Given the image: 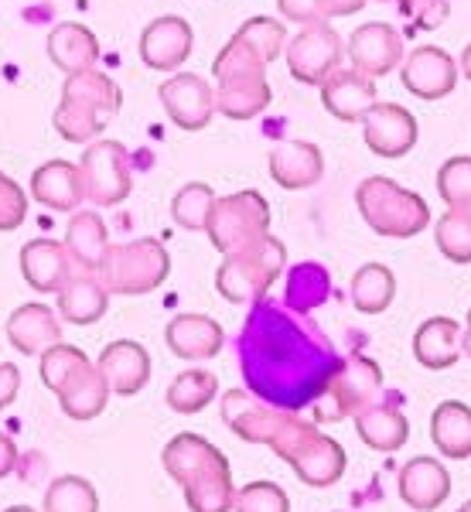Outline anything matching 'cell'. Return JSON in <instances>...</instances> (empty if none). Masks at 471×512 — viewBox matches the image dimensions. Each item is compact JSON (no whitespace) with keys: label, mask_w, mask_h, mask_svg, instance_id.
Segmentation results:
<instances>
[{"label":"cell","mask_w":471,"mask_h":512,"mask_svg":"<svg viewBox=\"0 0 471 512\" xmlns=\"http://www.w3.org/2000/svg\"><path fill=\"white\" fill-rule=\"evenodd\" d=\"M65 250H69L72 263L79 270H89L96 274L99 263L106 256V246H110V236H106V222L96 216V212H76L65 226Z\"/></svg>","instance_id":"f546056e"},{"label":"cell","mask_w":471,"mask_h":512,"mask_svg":"<svg viewBox=\"0 0 471 512\" xmlns=\"http://www.w3.org/2000/svg\"><path fill=\"white\" fill-rule=\"evenodd\" d=\"M161 465L185 489L192 512H229L236 502L233 472L216 444L198 434H178L161 451Z\"/></svg>","instance_id":"3957f363"},{"label":"cell","mask_w":471,"mask_h":512,"mask_svg":"<svg viewBox=\"0 0 471 512\" xmlns=\"http://www.w3.org/2000/svg\"><path fill=\"white\" fill-rule=\"evenodd\" d=\"M31 198L52 212H76L79 202L86 198L79 164L62 161V158L41 164L35 175H31Z\"/></svg>","instance_id":"484cf974"},{"label":"cell","mask_w":471,"mask_h":512,"mask_svg":"<svg viewBox=\"0 0 471 512\" xmlns=\"http://www.w3.org/2000/svg\"><path fill=\"white\" fill-rule=\"evenodd\" d=\"M7 338L21 355H41L52 345L62 342V325L59 311H52L48 304H21L11 318H7Z\"/></svg>","instance_id":"cb8c5ba5"},{"label":"cell","mask_w":471,"mask_h":512,"mask_svg":"<svg viewBox=\"0 0 471 512\" xmlns=\"http://www.w3.org/2000/svg\"><path fill=\"white\" fill-rule=\"evenodd\" d=\"M99 373L110 383V393L117 396H134L147 386L151 379V355L140 342H130V338H120V342H110L103 352H99Z\"/></svg>","instance_id":"ffe728a7"},{"label":"cell","mask_w":471,"mask_h":512,"mask_svg":"<svg viewBox=\"0 0 471 512\" xmlns=\"http://www.w3.org/2000/svg\"><path fill=\"white\" fill-rule=\"evenodd\" d=\"M284 267H287L284 243L274 236H263L260 243L246 246V250L222 260V267L216 270V291L229 304H256L277 284Z\"/></svg>","instance_id":"9c48e42d"},{"label":"cell","mask_w":471,"mask_h":512,"mask_svg":"<svg viewBox=\"0 0 471 512\" xmlns=\"http://www.w3.org/2000/svg\"><path fill=\"white\" fill-rule=\"evenodd\" d=\"M161 106L181 130H205L216 117V89L195 72H178L157 89Z\"/></svg>","instance_id":"5bb4252c"},{"label":"cell","mask_w":471,"mask_h":512,"mask_svg":"<svg viewBox=\"0 0 471 512\" xmlns=\"http://www.w3.org/2000/svg\"><path fill=\"white\" fill-rule=\"evenodd\" d=\"M413 355L424 369H451L461 355V325L454 318H427L413 335Z\"/></svg>","instance_id":"f1b7e54d"},{"label":"cell","mask_w":471,"mask_h":512,"mask_svg":"<svg viewBox=\"0 0 471 512\" xmlns=\"http://www.w3.org/2000/svg\"><path fill=\"white\" fill-rule=\"evenodd\" d=\"M99 280L110 294H151L168 280L171 256L164 250L161 239L144 236L134 243L106 246V256L99 263Z\"/></svg>","instance_id":"ba28073f"},{"label":"cell","mask_w":471,"mask_h":512,"mask_svg":"<svg viewBox=\"0 0 471 512\" xmlns=\"http://www.w3.org/2000/svg\"><path fill=\"white\" fill-rule=\"evenodd\" d=\"M321 103H325V110L342 123L362 120L379 103L376 79L362 76V72H355V69H338L335 76L325 79V86H321Z\"/></svg>","instance_id":"7402d4cb"},{"label":"cell","mask_w":471,"mask_h":512,"mask_svg":"<svg viewBox=\"0 0 471 512\" xmlns=\"http://www.w3.org/2000/svg\"><path fill=\"white\" fill-rule=\"evenodd\" d=\"M18 468V448H14V441L0 431V478H7Z\"/></svg>","instance_id":"7dc6e473"},{"label":"cell","mask_w":471,"mask_h":512,"mask_svg":"<svg viewBox=\"0 0 471 512\" xmlns=\"http://www.w3.org/2000/svg\"><path fill=\"white\" fill-rule=\"evenodd\" d=\"M342 59H345L342 35L328 21L304 24L287 41V69L304 86H325V79H332L342 69Z\"/></svg>","instance_id":"4fadbf2b"},{"label":"cell","mask_w":471,"mask_h":512,"mask_svg":"<svg viewBox=\"0 0 471 512\" xmlns=\"http://www.w3.org/2000/svg\"><path fill=\"white\" fill-rule=\"evenodd\" d=\"M277 7L287 21H297V24H318L321 21L318 0H277Z\"/></svg>","instance_id":"ee69618b"},{"label":"cell","mask_w":471,"mask_h":512,"mask_svg":"<svg viewBox=\"0 0 471 512\" xmlns=\"http://www.w3.org/2000/svg\"><path fill=\"white\" fill-rule=\"evenodd\" d=\"M21 390V369L11 362H0V414L14 403V396Z\"/></svg>","instance_id":"f6af8a7d"},{"label":"cell","mask_w":471,"mask_h":512,"mask_svg":"<svg viewBox=\"0 0 471 512\" xmlns=\"http://www.w3.org/2000/svg\"><path fill=\"white\" fill-rule=\"evenodd\" d=\"M362 134H366V147L376 158H403V154L413 151L420 130L407 106L376 103L373 110L362 117Z\"/></svg>","instance_id":"2e32d148"},{"label":"cell","mask_w":471,"mask_h":512,"mask_svg":"<svg viewBox=\"0 0 471 512\" xmlns=\"http://www.w3.org/2000/svg\"><path fill=\"white\" fill-rule=\"evenodd\" d=\"M236 512H291V499L274 482H250L236 492Z\"/></svg>","instance_id":"60d3db41"},{"label":"cell","mask_w":471,"mask_h":512,"mask_svg":"<svg viewBox=\"0 0 471 512\" xmlns=\"http://www.w3.org/2000/svg\"><path fill=\"white\" fill-rule=\"evenodd\" d=\"M437 192L448 202V209H468L471 212V158H451L437 171Z\"/></svg>","instance_id":"f35d334b"},{"label":"cell","mask_w":471,"mask_h":512,"mask_svg":"<svg viewBox=\"0 0 471 512\" xmlns=\"http://www.w3.org/2000/svg\"><path fill=\"white\" fill-rule=\"evenodd\" d=\"M41 383L59 396V407L65 417L72 420H93L106 410L110 400V383L99 373V366L89 362V355L76 349V345H52L48 352H41Z\"/></svg>","instance_id":"277c9868"},{"label":"cell","mask_w":471,"mask_h":512,"mask_svg":"<svg viewBox=\"0 0 471 512\" xmlns=\"http://www.w3.org/2000/svg\"><path fill=\"white\" fill-rule=\"evenodd\" d=\"M400 76L403 86L417 99H444L458 86V65H454V59L444 48L420 45L400 65Z\"/></svg>","instance_id":"ac0fdd59"},{"label":"cell","mask_w":471,"mask_h":512,"mask_svg":"<svg viewBox=\"0 0 471 512\" xmlns=\"http://www.w3.org/2000/svg\"><path fill=\"white\" fill-rule=\"evenodd\" d=\"M222 420L236 437L250 444H267L277 458L294 468V475L311 489H328L345 475V448L335 437L321 434L314 420H301L294 410H280L256 400L253 393H222Z\"/></svg>","instance_id":"7a4b0ae2"},{"label":"cell","mask_w":471,"mask_h":512,"mask_svg":"<svg viewBox=\"0 0 471 512\" xmlns=\"http://www.w3.org/2000/svg\"><path fill=\"white\" fill-rule=\"evenodd\" d=\"M82 192L96 205H120L127 202L134 188V171H130V154L120 140H93L79 158Z\"/></svg>","instance_id":"7c38bea8"},{"label":"cell","mask_w":471,"mask_h":512,"mask_svg":"<svg viewBox=\"0 0 471 512\" xmlns=\"http://www.w3.org/2000/svg\"><path fill=\"white\" fill-rule=\"evenodd\" d=\"M362 4H366V0H318V14H321V21L349 18V14L362 11Z\"/></svg>","instance_id":"bcb514c9"},{"label":"cell","mask_w":471,"mask_h":512,"mask_svg":"<svg viewBox=\"0 0 471 512\" xmlns=\"http://www.w3.org/2000/svg\"><path fill=\"white\" fill-rule=\"evenodd\" d=\"M345 55H349L352 69L362 72V76H390L396 65H403V38L386 21H369L349 35Z\"/></svg>","instance_id":"9a60e30c"},{"label":"cell","mask_w":471,"mask_h":512,"mask_svg":"<svg viewBox=\"0 0 471 512\" xmlns=\"http://www.w3.org/2000/svg\"><path fill=\"white\" fill-rule=\"evenodd\" d=\"M321 175H325V158L308 140H287L270 151V178L287 192L318 185Z\"/></svg>","instance_id":"d4e9b609"},{"label":"cell","mask_w":471,"mask_h":512,"mask_svg":"<svg viewBox=\"0 0 471 512\" xmlns=\"http://www.w3.org/2000/svg\"><path fill=\"white\" fill-rule=\"evenodd\" d=\"M451 495V472L437 458H413L400 468V499L417 512H434Z\"/></svg>","instance_id":"603a6c76"},{"label":"cell","mask_w":471,"mask_h":512,"mask_svg":"<svg viewBox=\"0 0 471 512\" xmlns=\"http://www.w3.org/2000/svg\"><path fill=\"white\" fill-rule=\"evenodd\" d=\"M195 45L192 24L178 14H164V18L151 21L140 35V59L147 69L157 72H175L178 65L188 62Z\"/></svg>","instance_id":"e0dca14e"},{"label":"cell","mask_w":471,"mask_h":512,"mask_svg":"<svg viewBox=\"0 0 471 512\" xmlns=\"http://www.w3.org/2000/svg\"><path fill=\"white\" fill-rule=\"evenodd\" d=\"M28 216V195L11 175L0 171V233H14Z\"/></svg>","instance_id":"b9f144b4"},{"label":"cell","mask_w":471,"mask_h":512,"mask_svg":"<svg viewBox=\"0 0 471 512\" xmlns=\"http://www.w3.org/2000/svg\"><path fill=\"white\" fill-rule=\"evenodd\" d=\"M332 297V277L321 263H297L287 274L284 304L294 315H308V311L321 308Z\"/></svg>","instance_id":"d6a6232c"},{"label":"cell","mask_w":471,"mask_h":512,"mask_svg":"<svg viewBox=\"0 0 471 512\" xmlns=\"http://www.w3.org/2000/svg\"><path fill=\"white\" fill-rule=\"evenodd\" d=\"M45 512H99V495L86 478L62 475L45 489Z\"/></svg>","instance_id":"d590c367"},{"label":"cell","mask_w":471,"mask_h":512,"mask_svg":"<svg viewBox=\"0 0 471 512\" xmlns=\"http://www.w3.org/2000/svg\"><path fill=\"white\" fill-rule=\"evenodd\" d=\"M458 512H471V502H465V506H461Z\"/></svg>","instance_id":"816d5d0a"},{"label":"cell","mask_w":471,"mask_h":512,"mask_svg":"<svg viewBox=\"0 0 471 512\" xmlns=\"http://www.w3.org/2000/svg\"><path fill=\"white\" fill-rule=\"evenodd\" d=\"M48 59H52V65H59L65 76H76V72L93 69L99 62V41L79 21L55 24L52 35H48Z\"/></svg>","instance_id":"83f0119b"},{"label":"cell","mask_w":471,"mask_h":512,"mask_svg":"<svg viewBox=\"0 0 471 512\" xmlns=\"http://www.w3.org/2000/svg\"><path fill=\"white\" fill-rule=\"evenodd\" d=\"M243 41H250V45L256 48V52L263 55V62H274L280 52L287 48V31L284 24L274 21V18H250L243 24V28L236 31Z\"/></svg>","instance_id":"ab89813d"},{"label":"cell","mask_w":471,"mask_h":512,"mask_svg":"<svg viewBox=\"0 0 471 512\" xmlns=\"http://www.w3.org/2000/svg\"><path fill=\"white\" fill-rule=\"evenodd\" d=\"M355 202L366 219V226L379 236L410 239L431 226V205L417 192L396 185L393 178L373 175L355 188Z\"/></svg>","instance_id":"52a82bcc"},{"label":"cell","mask_w":471,"mask_h":512,"mask_svg":"<svg viewBox=\"0 0 471 512\" xmlns=\"http://www.w3.org/2000/svg\"><path fill=\"white\" fill-rule=\"evenodd\" d=\"M400 7H403V14L424 31H434L437 24H444L451 14L448 0H407V4H400Z\"/></svg>","instance_id":"7bdbcfd3"},{"label":"cell","mask_w":471,"mask_h":512,"mask_svg":"<svg viewBox=\"0 0 471 512\" xmlns=\"http://www.w3.org/2000/svg\"><path fill=\"white\" fill-rule=\"evenodd\" d=\"M355 434L362 437V444L373 451H383V454H393L407 444L410 437V424L407 417L400 414L396 407H386V403H373L369 410H362L355 417Z\"/></svg>","instance_id":"4dcf8cb0"},{"label":"cell","mask_w":471,"mask_h":512,"mask_svg":"<svg viewBox=\"0 0 471 512\" xmlns=\"http://www.w3.org/2000/svg\"><path fill=\"white\" fill-rule=\"evenodd\" d=\"M4 512H35L31 506H11V509H4Z\"/></svg>","instance_id":"f907efd6"},{"label":"cell","mask_w":471,"mask_h":512,"mask_svg":"<svg viewBox=\"0 0 471 512\" xmlns=\"http://www.w3.org/2000/svg\"><path fill=\"white\" fill-rule=\"evenodd\" d=\"M216 393H219L216 373H209V369H185V373L171 379L164 400H168V407L175 414H198V410H205L216 400Z\"/></svg>","instance_id":"e575fe53"},{"label":"cell","mask_w":471,"mask_h":512,"mask_svg":"<svg viewBox=\"0 0 471 512\" xmlns=\"http://www.w3.org/2000/svg\"><path fill=\"white\" fill-rule=\"evenodd\" d=\"M431 437L444 458H471V407L461 400H444L431 417Z\"/></svg>","instance_id":"1f68e13d"},{"label":"cell","mask_w":471,"mask_h":512,"mask_svg":"<svg viewBox=\"0 0 471 512\" xmlns=\"http://www.w3.org/2000/svg\"><path fill=\"white\" fill-rule=\"evenodd\" d=\"M461 352L471 359V311H468V325H465V332H461Z\"/></svg>","instance_id":"c3c4849f"},{"label":"cell","mask_w":471,"mask_h":512,"mask_svg":"<svg viewBox=\"0 0 471 512\" xmlns=\"http://www.w3.org/2000/svg\"><path fill=\"white\" fill-rule=\"evenodd\" d=\"M434 239H437V250L448 256L451 263H471V212L448 209L437 219Z\"/></svg>","instance_id":"74e56055"},{"label":"cell","mask_w":471,"mask_h":512,"mask_svg":"<svg viewBox=\"0 0 471 512\" xmlns=\"http://www.w3.org/2000/svg\"><path fill=\"white\" fill-rule=\"evenodd\" d=\"M216 110L229 120H253L270 106V82L267 62L250 41L239 35L229 38V45L216 55Z\"/></svg>","instance_id":"8992f818"},{"label":"cell","mask_w":471,"mask_h":512,"mask_svg":"<svg viewBox=\"0 0 471 512\" xmlns=\"http://www.w3.org/2000/svg\"><path fill=\"white\" fill-rule=\"evenodd\" d=\"M461 72H465L468 82H471V45L465 48V55H461Z\"/></svg>","instance_id":"681fc988"},{"label":"cell","mask_w":471,"mask_h":512,"mask_svg":"<svg viewBox=\"0 0 471 512\" xmlns=\"http://www.w3.org/2000/svg\"><path fill=\"white\" fill-rule=\"evenodd\" d=\"M106 308H110V291L103 287L99 274H89V270H76L55 304L59 318L72 321V325H96L106 315Z\"/></svg>","instance_id":"4316f807"},{"label":"cell","mask_w":471,"mask_h":512,"mask_svg":"<svg viewBox=\"0 0 471 512\" xmlns=\"http://www.w3.org/2000/svg\"><path fill=\"white\" fill-rule=\"evenodd\" d=\"M212 205H216V192H212L209 185H202V181H192V185L181 188L175 195V202H171V219H175L181 229H188V233H202V229L209 226Z\"/></svg>","instance_id":"8d00e7d4"},{"label":"cell","mask_w":471,"mask_h":512,"mask_svg":"<svg viewBox=\"0 0 471 512\" xmlns=\"http://www.w3.org/2000/svg\"><path fill=\"white\" fill-rule=\"evenodd\" d=\"M164 342L168 349L185 362H205L216 359L226 345V332L216 318L209 315H178L164 328Z\"/></svg>","instance_id":"44dd1931"},{"label":"cell","mask_w":471,"mask_h":512,"mask_svg":"<svg viewBox=\"0 0 471 512\" xmlns=\"http://www.w3.org/2000/svg\"><path fill=\"white\" fill-rule=\"evenodd\" d=\"M120 106L123 93L117 82L99 69H86L65 79L52 123L69 144H93L106 130V123L120 113Z\"/></svg>","instance_id":"5b68a950"},{"label":"cell","mask_w":471,"mask_h":512,"mask_svg":"<svg viewBox=\"0 0 471 512\" xmlns=\"http://www.w3.org/2000/svg\"><path fill=\"white\" fill-rule=\"evenodd\" d=\"M342 369L335 345L294 311L256 301L239 332V373L256 400L280 410H304Z\"/></svg>","instance_id":"6da1fadb"},{"label":"cell","mask_w":471,"mask_h":512,"mask_svg":"<svg viewBox=\"0 0 471 512\" xmlns=\"http://www.w3.org/2000/svg\"><path fill=\"white\" fill-rule=\"evenodd\" d=\"M400 4H407V0H400Z\"/></svg>","instance_id":"f5cc1de1"},{"label":"cell","mask_w":471,"mask_h":512,"mask_svg":"<svg viewBox=\"0 0 471 512\" xmlns=\"http://www.w3.org/2000/svg\"><path fill=\"white\" fill-rule=\"evenodd\" d=\"M379 390H383V369L366 355H352L342 359V369L328 383V390L311 403L314 424H338L345 417H359L376 403Z\"/></svg>","instance_id":"30bf717a"},{"label":"cell","mask_w":471,"mask_h":512,"mask_svg":"<svg viewBox=\"0 0 471 512\" xmlns=\"http://www.w3.org/2000/svg\"><path fill=\"white\" fill-rule=\"evenodd\" d=\"M209 233L212 246L222 256H233L246 246L260 243L263 236H270V205L260 192H236L226 198H216L209 216Z\"/></svg>","instance_id":"8fae6325"},{"label":"cell","mask_w":471,"mask_h":512,"mask_svg":"<svg viewBox=\"0 0 471 512\" xmlns=\"http://www.w3.org/2000/svg\"><path fill=\"white\" fill-rule=\"evenodd\" d=\"M396 297V277L383 263H366L352 277V304L362 315H379L393 304Z\"/></svg>","instance_id":"836d02e7"},{"label":"cell","mask_w":471,"mask_h":512,"mask_svg":"<svg viewBox=\"0 0 471 512\" xmlns=\"http://www.w3.org/2000/svg\"><path fill=\"white\" fill-rule=\"evenodd\" d=\"M69 250L59 239H31L21 250V274L38 294H59L69 277L76 274Z\"/></svg>","instance_id":"d6986e66"}]
</instances>
